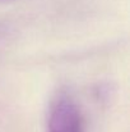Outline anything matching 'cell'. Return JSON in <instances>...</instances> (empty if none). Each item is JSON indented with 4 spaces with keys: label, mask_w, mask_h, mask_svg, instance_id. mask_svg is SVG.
Segmentation results:
<instances>
[{
    "label": "cell",
    "mask_w": 130,
    "mask_h": 132,
    "mask_svg": "<svg viewBox=\"0 0 130 132\" xmlns=\"http://www.w3.org/2000/svg\"><path fill=\"white\" fill-rule=\"evenodd\" d=\"M48 132H83L81 112L69 95L61 94L54 101L48 117Z\"/></svg>",
    "instance_id": "1"
}]
</instances>
